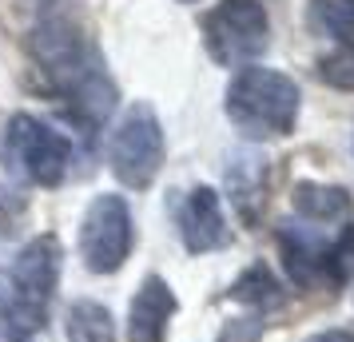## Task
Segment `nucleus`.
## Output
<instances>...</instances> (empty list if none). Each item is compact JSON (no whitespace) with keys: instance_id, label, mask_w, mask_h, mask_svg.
<instances>
[{"instance_id":"nucleus-1","label":"nucleus","mask_w":354,"mask_h":342,"mask_svg":"<svg viewBox=\"0 0 354 342\" xmlns=\"http://www.w3.org/2000/svg\"><path fill=\"white\" fill-rule=\"evenodd\" d=\"M28 56L48 88L68 104V115L84 128H100L115 108V84L96 48L84 40L80 24L64 12H48L28 32Z\"/></svg>"},{"instance_id":"nucleus-2","label":"nucleus","mask_w":354,"mask_h":342,"mask_svg":"<svg viewBox=\"0 0 354 342\" xmlns=\"http://www.w3.org/2000/svg\"><path fill=\"white\" fill-rule=\"evenodd\" d=\"M303 92L287 72L247 64L223 92V112L247 140H283L295 131Z\"/></svg>"},{"instance_id":"nucleus-3","label":"nucleus","mask_w":354,"mask_h":342,"mask_svg":"<svg viewBox=\"0 0 354 342\" xmlns=\"http://www.w3.org/2000/svg\"><path fill=\"white\" fill-rule=\"evenodd\" d=\"M0 167L32 187H60L72 167V140L36 115H12L0 135Z\"/></svg>"},{"instance_id":"nucleus-4","label":"nucleus","mask_w":354,"mask_h":342,"mask_svg":"<svg viewBox=\"0 0 354 342\" xmlns=\"http://www.w3.org/2000/svg\"><path fill=\"white\" fill-rule=\"evenodd\" d=\"M60 259H64V251H60L56 235H36L12 259L8 291H4L0 310L28 334L36 326H44V319H48L52 294H56V283H60Z\"/></svg>"},{"instance_id":"nucleus-5","label":"nucleus","mask_w":354,"mask_h":342,"mask_svg":"<svg viewBox=\"0 0 354 342\" xmlns=\"http://www.w3.org/2000/svg\"><path fill=\"white\" fill-rule=\"evenodd\" d=\"M203 44L223 68H247L271 44V17L263 0H219L203 17Z\"/></svg>"},{"instance_id":"nucleus-6","label":"nucleus","mask_w":354,"mask_h":342,"mask_svg":"<svg viewBox=\"0 0 354 342\" xmlns=\"http://www.w3.org/2000/svg\"><path fill=\"white\" fill-rule=\"evenodd\" d=\"M108 167L124 187L144 191L163 167V124L151 104H131L108 135Z\"/></svg>"},{"instance_id":"nucleus-7","label":"nucleus","mask_w":354,"mask_h":342,"mask_svg":"<svg viewBox=\"0 0 354 342\" xmlns=\"http://www.w3.org/2000/svg\"><path fill=\"white\" fill-rule=\"evenodd\" d=\"M80 255L88 271L115 275L131 255V211L124 196H96L80 219Z\"/></svg>"},{"instance_id":"nucleus-8","label":"nucleus","mask_w":354,"mask_h":342,"mask_svg":"<svg viewBox=\"0 0 354 342\" xmlns=\"http://www.w3.org/2000/svg\"><path fill=\"white\" fill-rule=\"evenodd\" d=\"M179 235H183V247L192 255H207V251L227 247L231 227H227V215L215 187H192V196L179 207Z\"/></svg>"},{"instance_id":"nucleus-9","label":"nucleus","mask_w":354,"mask_h":342,"mask_svg":"<svg viewBox=\"0 0 354 342\" xmlns=\"http://www.w3.org/2000/svg\"><path fill=\"white\" fill-rule=\"evenodd\" d=\"M176 314V294L163 278L147 275L128 307V342H163L167 319Z\"/></svg>"},{"instance_id":"nucleus-10","label":"nucleus","mask_w":354,"mask_h":342,"mask_svg":"<svg viewBox=\"0 0 354 342\" xmlns=\"http://www.w3.org/2000/svg\"><path fill=\"white\" fill-rule=\"evenodd\" d=\"M279 247H283V263L299 287H319L326 278V243L315 239L310 231L287 223L279 231Z\"/></svg>"},{"instance_id":"nucleus-11","label":"nucleus","mask_w":354,"mask_h":342,"mask_svg":"<svg viewBox=\"0 0 354 342\" xmlns=\"http://www.w3.org/2000/svg\"><path fill=\"white\" fill-rule=\"evenodd\" d=\"M227 187H231V203L239 207V215L251 223L259 207L267 203V160L255 151H243L227 167Z\"/></svg>"},{"instance_id":"nucleus-12","label":"nucleus","mask_w":354,"mask_h":342,"mask_svg":"<svg viewBox=\"0 0 354 342\" xmlns=\"http://www.w3.org/2000/svg\"><path fill=\"white\" fill-rule=\"evenodd\" d=\"M290 203H295V211L303 215L306 223H338L354 207L351 191L335 187V183H295Z\"/></svg>"},{"instance_id":"nucleus-13","label":"nucleus","mask_w":354,"mask_h":342,"mask_svg":"<svg viewBox=\"0 0 354 342\" xmlns=\"http://www.w3.org/2000/svg\"><path fill=\"white\" fill-rule=\"evenodd\" d=\"M306 28L315 36L351 44L354 40V0H310L306 4Z\"/></svg>"},{"instance_id":"nucleus-14","label":"nucleus","mask_w":354,"mask_h":342,"mask_svg":"<svg viewBox=\"0 0 354 342\" xmlns=\"http://www.w3.org/2000/svg\"><path fill=\"white\" fill-rule=\"evenodd\" d=\"M68 342H112V314L100 303H76L68 310Z\"/></svg>"},{"instance_id":"nucleus-15","label":"nucleus","mask_w":354,"mask_h":342,"mask_svg":"<svg viewBox=\"0 0 354 342\" xmlns=\"http://www.w3.org/2000/svg\"><path fill=\"white\" fill-rule=\"evenodd\" d=\"M235 298H243V303H255V307H279L283 303V294H279V283H274V275L263 267V263H255L251 271H243V278L235 283Z\"/></svg>"},{"instance_id":"nucleus-16","label":"nucleus","mask_w":354,"mask_h":342,"mask_svg":"<svg viewBox=\"0 0 354 342\" xmlns=\"http://www.w3.org/2000/svg\"><path fill=\"white\" fill-rule=\"evenodd\" d=\"M319 80L338 92H354V40L319 56Z\"/></svg>"},{"instance_id":"nucleus-17","label":"nucleus","mask_w":354,"mask_h":342,"mask_svg":"<svg viewBox=\"0 0 354 342\" xmlns=\"http://www.w3.org/2000/svg\"><path fill=\"white\" fill-rule=\"evenodd\" d=\"M0 342H32V334H28V330H20V326L0 310Z\"/></svg>"},{"instance_id":"nucleus-18","label":"nucleus","mask_w":354,"mask_h":342,"mask_svg":"<svg viewBox=\"0 0 354 342\" xmlns=\"http://www.w3.org/2000/svg\"><path fill=\"white\" fill-rule=\"evenodd\" d=\"M306 342H354V334H346V330H322V334H315Z\"/></svg>"},{"instance_id":"nucleus-19","label":"nucleus","mask_w":354,"mask_h":342,"mask_svg":"<svg viewBox=\"0 0 354 342\" xmlns=\"http://www.w3.org/2000/svg\"><path fill=\"white\" fill-rule=\"evenodd\" d=\"M183 4H195V0H183Z\"/></svg>"},{"instance_id":"nucleus-20","label":"nucleus","mask_w":354,"mask_h":342,"mask_svg":"<svg viewBox=\"0 0 354 342\" xmlns=\"http://www.w3.org/2000/svg\"><path fill=\"white\" fill-rule=\"evenodd\" d=\"M0 211H4V207H0Z\"/></svg>"}]
</instances>
